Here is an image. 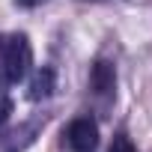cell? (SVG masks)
I'll use <instances>...</instances> for the list:
<instances>
[{
    "instance_id": "1",
    "label": "cell",
    "mask_w": 152,
    "mask_h": 152,
    "mask_svg": "<svg viewBox=\"0 0 152 152\" xmlns=\"http://www.w3.org/2000/svg\"><path fill=\"white\" fill-rule=\"evenodd\" d=\"M33 66V48L24 33H0V84H21Z\"/></svg>"
},
{
    "instance_id": "2",
    "label": "cell",
    "mask_w": 152,
    "mask_h": 152,
    "mask_svg": "<svg viewBox=\"0 0 152 152\" xmlns=\"http://www.w3.org/2000/svg\"><path fill=\"white\" fill-rule=\"evenodd\" d=\"M66 140H69V146L75 152H96V146H99V125L90 116H78V119L69 122Z\"/></svg>"
},
{
    "instance_id": "3",
    "label": "cell",
    "mask_w": 152,
    "mask_h": 152,
    "mask_svg": "<svg viewBox=\"0 0 152 152\" xmlns=\"http://www.w3.org/2000/svg\"><path fill=\"white\" fill-rule=\"evenodd\" d=\"M54 84H57V75H54L51 66L36 69V72H33V78H30V90H27L30 102H45V99L54 93Z\"/></svg>"
},
{
    "instance_id": "4",
    "label": "cell",
    "mask_w": 152,
    "mask_h": 152,
    "mask_svg": "<svg viewBox=\"0 0 152 152\" xmlns=\"http://www.w3.org/2000/svg\"><path fill=\"white\" fill-rule=\"evenodd\" d=\"M90 84H93V90L99 96H110L113 87H116V69H113V63L99 60L93 66V72H90Z\"/></svg>"
},
{
    "instance_id": "5",
    "label": "cell",
    "mask_w": 152,
    "mask_h": 152,
    "mask_svg": "<svg viewBox=\"0 0 152 152\" xmlns=\"http://www.w3.org/2000/svg\"><path fill=\"white\" fill-rule=\"evenodd\" d=\"M9 116H12V99H9V93L3 87H0V125H3Z\"/></svg>"
},
{
    "instance_id": "6",
    "label": "cell",
    "mask_w": 152,
    "mask_h": 152,
    "mask_svg": "<svg viewBox=\"0 0 152 152\" xmlns=\"http://www.w3.org/2000/svg\"><path fill=\"white\" fill-rule=\"evenodd\" d=\"M110 152H134V143L128 134H116L113 143H110Z\"/></svg>"
},
{
    "instance_id": "7",
    "label": "cell",
    "mask_w": 152,
    "mask_h": 152,
    "mask_svg": "<svg viewBox=\"0 0 152 152\" xmlns=\"http://www.w3.org/2000/svg\"><path fill=\"white\" fill-rule=\"evenodd\" d=\"M21 6H39V3H45V0H18Z\"/></svg>"
}]
</instances>
